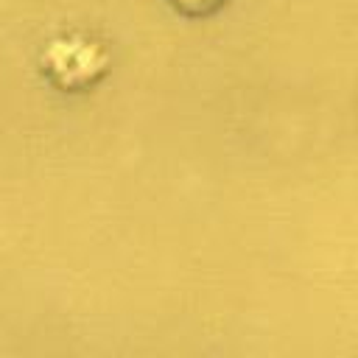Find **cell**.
<instances>
[{
  "label": "cell",
  "mask_w": 358,
  "mask_h": 358,
  "mask_svg": "<svg viewBox=\"0 0 358 358\" xmlns=\"http://www.w3.org/2000/svg\"><path fill=\"white\" fill-rule=\"evenodd\" d=\"M42 76L62 92H84L95 87L109 67L106 48L87 34H62L53 36L42 56Z\"/></svg>",
  "instance_id": "cell-1"
},
{
  "label": "cell",
  "mask_w": 358,
  "mask_h": 358,
  "mask_svg": "<svg viewBox=\"0 0 358 358\" xmlns=\"http://www.w3.org/2000/svg\"><path fill=\"white\" fill-rule=\"evenodd\" d=\"M179 14L185 17H210L215 14L227 0H168Z\"/></svg>",
  "instance_id": "cell-2"
}]
</instances>
